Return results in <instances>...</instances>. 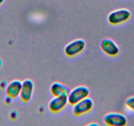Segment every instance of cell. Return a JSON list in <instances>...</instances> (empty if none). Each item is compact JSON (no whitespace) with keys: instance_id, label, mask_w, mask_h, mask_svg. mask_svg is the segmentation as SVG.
<instances>
[{"instance_id":"cell-1","label":"cell","mask_w":134,"mask_h":126,"mask_svg":"<svg viewBox=\"0 0 134 126\" xmlns=\"http://www.w3.org/2000/svg\"><path fill=\"white\" fill-rule=\"evenodd\" d=\"M90 89L86 86L80 85L70 91L68 95V102L70 105H74L89 96Z\"/></svg>"},{"instance_id":"cell-2","label":"cell","mask_w":134,"mask_h":126,"mask_svg":"<svg viewBox=\"0 0 134 126\" xmlns=\"http://www.w3.org/2000/svg\"><path fill=\"white\" fill-rule=\"evenodd\" d=\"M131 16V13L126 9L115 10L110 13L108 16V21L113 25H118L125 22Z\"/></svg>"},{"instance_id":"cell-3","label":"cell","mask_w":134,"mask_h":126,"mask_svg":"<svg viewBox=\"0 0 134 126\" xmlns=\"http://www.w3.org/2000/svg\"><path fill=\"white\" fill-rule=\"evenodd\" d=\"M86 47V42L81 39H75L66 45L64 53L69 56H76L83 51Z\"/></svg>"},{"instance_id":"cell-4","label":"cell","mask_w":134,"mask_h":126,"mask_svg":"<svg viewBox=\"0 0 134 126\" xmlns=\"http://www.w3.org/2000/svg\"><path fill=\"white\" fill-rule=\"evenodd\" d=\"M93 107V101L90 97H86L73 105V113L75 116H82L90 112Z\"/></svg>"},{"instance_id":"cell-5","label":"cell","mask_w":134,"mask_h":126,"mask_svg":"<svg viewBox=\"0 0 134 126\" xmlns=\"http://www.w3.org/2000/svg\"><path fill=\"white\" fill-rule=\"evenodd\" d=\"M104 122L107 125L110 126H124L127 124V119L126 116L124 114L111 112L105 116Z\"/></svg>"},{"instance_id":"cell-6","label":"cell","mask_w":134,"mask_h":126,"mask_svg":"<svg viewBox=\"0 0 134 126\" xmlns=\"http://www.w3.org/2000/svg\"><path fill=\"white\" fill-rule=\"evenodd\" d=\"M67 97H68L66 96L54 97V98H53L49 103V108L50 111L57 113L63 110L67 105V103H69Z\"/></svg>"},{"instance_id":"cell-7","label":"cell","mask_w":134,"mask_h":126,"mask_svg":"<svg viewBox=\"0 0 134 126\" xmlns=\"http://www.w3.org/2000/svg\"><path fill=\"white\" fill-rule=\"evenodd\" d=\"M34 83L31 79H26L23 82L20 97L24 102H28L31 99L34 92Z\"/></svg>"},{"instance_id":"cell-8","label":"cell","mask_w":134,"mask_h":126,"mask_svg":"<svg viewBox=\"0 0 134 126\" xmlns=\"http://www.w3.org/2000/svg\"><path fill=\"white\" fill-rule=\"evenodd\" d=\"M100 48L106 55L114 56L119 53V47L116 43L110 39H104L100 43Z\"/></svg>"},{"instance_id":"cell-9","label":"cell","mask_w":134,"mask_h":126,"mask_svg":"<svg viewBox=\"0 0 134 126\" xmlns=\"http://www.w3.org/2000/svg\"><path fill=\"white\" fill-rule=\"evenodd\" d=\"M23 82L20 80H13L10 82L6 88V93L11 98H16L20 95Z\"/></svg>"},{"instance_id":"cell-10","label":"cell","mask_w":134,"mask_h":126,"mask_svg":"<svg viewBox=\"0 0 134 126\" xmlns=\"http://www.w3.org/2000/svg\"><path fill=\"white\" fill-rule=\"evenodd\" d=\"M51 93L54 97H57V96H66L68 97L70 89L69 87H67L64 85L59 82H55L53 83L51 86Z\"/></svg>"},{"instance_id":"cell-11","label":"cell","mask_w":134,"mask_h":126,"mask_svg":"<svg viewBox=\"0 0 134 126\" xmlns=\"http://www.w3.org/2000/svg\"><path fill=\"white\" fill-rule=\"evenodd\" d=\"M126 105L130 110L134 111V96L130 97L126 99Z\"/></svg>"},{"instance_id":"cell-12","label":"cell","mask_w":134,"mask_h":126,"mask_svg":"<svg viewBox=\"0 0 134 126\" xmlns=\"http://www.w3.org/2000/svg\"><path fill=\"white\" fill-rule=\"evenodd\" d=\"M88 125H96V126H98L99 125V124H97V123H90V124H88Z\"/></svg>"},{"instance_id":"cell-13","label":"cell","mask_w":134,"mask_h":126,"mask_svg":"<svg viewBox=\"0 0 134 126\" xmlns=\"http://www.w3.org/2000/svg\"><path fill=\"white\" fill-rule=\"evenodd\" d=\"M4 1H5V0H0V5H2V3L4 2Z\"/></svg>"}]
</instances>
